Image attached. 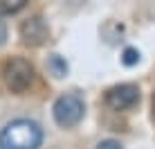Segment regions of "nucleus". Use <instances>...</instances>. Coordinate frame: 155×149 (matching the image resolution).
Listing matches in <instances>:
<instances>
[{
	"instance_id": "5",
	"label": "nucleus",
	"mask_w": 155,
	"mask_h": 149,
	"mask_svg": "<svg viewBox=\"0 0 155 149\" xmlns=\"http://www.w3.org/2000/svg\"><path fill=\"white\" fill-rule=\"evenodd\" d=\"M20 36H23V43L25 45H43L47 41V36H50V27H47V23L41 18V16H34V18L25 20L23 25H20Z\"/></svg>"
},
{
	"instance_id": "2",
	"label": "nucleus",
	"mask_w": 155,
	"mask_h": 149,
	"mask_svg": "<svg viewBox=\"0 0 155 149\" xmlns=\"http://www.w3.org/2000/svg\"><path fill=\"white\" fill-rule=\"evenodd\" d=\"M2 79L12 93H25L34 81V66L23 57H12L2 66Z\"/></svg>"
},
{
	"instance_id": "3",
	"label": "nucleus",
	"mask_w": 155,
	"mask_h": 149,
	"mask_svg": "<svg viewBox=\"0 0 155 149\" xmlns=\"http://www.w3.org/2000/svg\"><path fill=\"white\" fill-rule=\"evenodd\" d=\"M83 113H85V104L79 95H63L54 102V120L56 124L61 126H77L79 122L83 120Z\"/></svg>"
},
{
	"instance_id": "11",
	"label": "nucleus",
	"mask_w": 155,
	"mask_h": 149,
	"mask_svg": "<svg viewBox=\"0 0 155 149\" xmlns=\"http://www.w3.org/2000/svg\"><path fill=\"white\" fill-rule=\"evenodd\" d=\"M153 118H155V95H153Z\"/></svg>"
},
{
	"instance_id": "10",
	"label": "nucleus",
	"mask_w": 155,
	"mask_h": 149,
	"mask_svg": "<svg viewBox=\"0 0 155 149\" xmlns=\"http://www.w3.org/2000/svg\"><path fill=\"white\" fill-rule=\"evenodd\" d=\"M5 41H7V27H5V23L0 20V45H2Z\"/></svg>"
},
{
	"instance_id": "8",
	"label": "nucleus",
	"mask_w": 155,
	"mask_h": 149,
	"mask_svg": "<svg viewBox=\"0 0 155 149\" xmlns=\"http://www.w3.org/2000/svg\"><path fill=\"white\" fill-rule=\"evenodd\" d=\"M137 61H140V52L135 47H126L124 50V63L126 66H135Z\"/></svg>"
},
{
	"instance_id": "4",
	"label": "nucleus",
	"mask_w": 155,
	"mask_h": 149,
	"mask_svg": "<svg viewBox=\"0 0 155 149\" xmlns=\"http://www.w3.org/2000/svg\"><path fill=\"white\" fill-rule=\"evenodd\" d=\"M137 102H140V88L133 86V84H119V86H113L106 93V104L115 111L133 109Z\"/></svg>"
},
{
	"instance_id": "6",
	"label": "nucleus",
	"mask_w": 155,
	"mask_h": 149,
	"mask_svg": "<svg viewBox=\"0 0 155 149\" xmlns=\"http://www.w3.org/2000/svg\"><path fill=\"white\" fill-rule=\"evenodd\" d=\"M25 5H27V0H0V16L18 14Z\"/></svg>"
},
{
	"instance_id": "7",
	"label": "nucleus",
	"mask_w": 155,
	"mask_h": 149,
	"mask_svg": "<svg viewBox=\"0 0 155 149\" xmlns=\"http://www.w3.org/2000/svg\"><path fill=\"white\" fill-rule=\"evenodd\" d=\"M50 70L54 72L56 77H63V74L68 72V66H65V61H63L58 54H54V57H50Z\"/></svg>"
},
{
	"instance_id": "1",
	"label": "nucleus",
	"mask_w": 155,
	"mask_h": 149,
	"mask_svg": "<svg viewBox=\"0 0 155 149\" xmlns=\"http://www.w3.org/2000/svg\"><path fill=\"white\" fill-rule=\"evenodd\" d=\"M43 129L34 120H14L0 131V149H38Z\"/></svg>"
},
{
	"instance_id": "9",
	"label": "nucleus",
	"mask_w": 155,
	"mask_h": 149,
	"mask_svg": "<svg viewBox=\"0 0 155 149\" xmlns=\"http://www.w3.org/2000/svg\"><path fill=\"white\" fill-rule=\"evenodd\" d=\"M97 149H121V145L117 140H104V142H99Z\"/></svg>"
}]
</instances>
